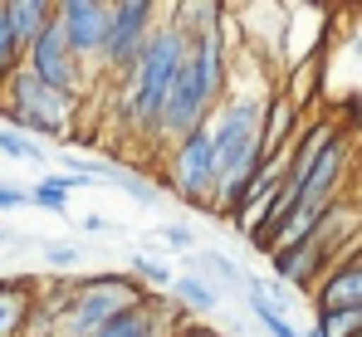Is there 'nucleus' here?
<instances>
[{
  "mask_svg": "<svg viewBox=\"0 0 362 337\" xmlns=\"http://www.w3.org/2000/svg\"><path fill=\"white\" fill-rule=\"evenodd\" d=\"M5 240H10V235H5V230H0V244H5Z\"/></svg>",
  "mask_w": 362,
  "mask_h": 337,
  "instance_id": "28",
  "label": "nucleus"
},
{
  "mask_svg": "<svg viewBox=\"0 0 362 337\" xmlns=\"http://www.w3.org/2000/svg\"><path fill=\"white\" fill-rule=\"evenodd\" d=\"M358 220H362V196H358Z\"/></svg>",
  "mask_w": 362,
  "mask_h": 337,
  "instance_id": "27",
  "label": "nucleus"
},
{
  "mask_svg": "<svg viewBox=\"0 0 362 337\" xmlns=\"http://www.w3.org/2000/svg\"><path fill=\"white\" fill-rule=\"evenodd\" d=\"M250 313H255V318L264 323V333H269V337H303L299 328L289 323V313H284L279 303H269L264 293H255V288H250Z\"/></svg>",
  "mask_w": 362,
  "mask_h": 337,
  "instance_id": "17",
  "label": "nucleus"
},
{
  "mask_svg": "<svg viewBox=\"0 0 362 337\" xmlns=\"http://www.w3.org/2000/svg\"><path fill=\"white\" fill-rule=\"evenodd\" d=\"M127 274H132L137 283L167 288V293H172V283H177V274L167 269V259H152V254H127Z\"/></svg>",
  "mask_w": 362,
  "mask_h": 337,
  "instance_id": "18",
  "label": "nucleus"
},
{
  "mask_svg": "<svg viewBox=\"0 0 362 337\" xmlns=\"http://www.w3.org/2000/svg\"><path fill=\"white\" fill-rule=\"evenodd\" d=\"M191 318L181 313L177 298H142L137 308H127L122 318H113L103 333L93 337H177Z\"/></svg>",
  "mask_w": 362,
  "mask_h": 337,
  "instance_id": "9",
  "label": "nucleus"
},
{
  "mask_svg": "<svg viewBox=\"0 0 362 337\" xmlns=\"http://www.w3.org/2000/svg\"><path fill=\"white\" fill-rule=\"evenodd\" d=\"M157 240H167V244H177V249H191V244H196V235H191L186 225H162Z\"/></svg>",
  "mask_w": 362,
  "mask_h": 337,
  "instance_id": "22",
  "label": "nucleus"
},
{
  "mask_svg": "<svg viewBox=\"0 0 362 337\" xmlns=\"http://www.w3.org/2000/svg\"><path fill=\"white\" fill-rule=\"evenodd\" d=\"M5 10H10V30H15V40L30 49V45L54 25V10H59V5H49V0H5Z\"/></svg>",
  "mask_w": 362,
  "mask_h": 337,
  "instance_id": "12",
  "label": "nucleus"
},
{
  "mask_svg": "<svg viewBox=\"0 0 362 337\" xmlns=\"http://www.w3.org/2000/svg\"><path fill=\"white\" fill-rule=\"evenodd\" d=\"M147 293L132 274H83L74 283L69 313H64V337H93L103 333L113 318H122L127 308H137Z\"/></svg>",
  "mask_w": 362,
  "mask_h": 337,
  "instance_id": "4",
  "label": "nucleus"
},
{
  "mask_svg": "<svg viewBox=\"0 0 362 337\" xmlns=\"http://www.w3.org/2000/svg\"><path fill=\"white\" fill-rule=\"evenodd\" d=\"M40 283L35 279H0V337H25L35 313Z\"/></svg>",
  "mask_w": 362,
  "mask_h": 337,
  "instance_id": "11",
  "label": "nucleus"
},
{
  "mask_svg": "<svg viewBox=\"0 0 362 337\" xmlns=\"http://www.w3.org/2000/svg\"><path fill=\"white\" fill-rule=\"evenodd\" d=\"M25 69V45L15 40V30H10V10H5V0H0V98H5V88H10V78Z\"/></svg>",
  "mask_w": 362,
  "mask_h": 337,
  "instance_id": "15",
  "label": "nucleus"
},
{
  "mask_svg": "<svg viewBox=\"0 0 362 337\" xmlns=\"http://www.w3.org/2000/svg\"><path fill=\"white\" fill-rule=\"evenodd\" d=\"M172 298L181 303V313H196V318H206V313L221 308V288H216L211 279H201V274H177Z\"/></svg>",
  "mask_w": 362,
  "mask_h": 337,
  "instance_id": "13",
  "label": "nucleus"
},
{
  "mask_svg": "<svg viewBox=\"0 0 362 337\" xmlns=\"http://www.w3.org/2000/svg\"><path fill=\"white\" fill-rule=\"evenodd\" d=\"M191 54V35L177 20V10H167L162 30L152 35L142 64L132 69V78L122 83V127L147 142V147H162V117H167V98H172V83H177L181 64Z\"/></svg>",
  "mask_w": 362,
  "mask_h": 337,
  "instance_id": "2",
  "label": "nucleus"
},
{
  "mask_svg": "<svg viewBox=\"0 0 362 337\" xmlns=\"http://www.w3.org/2000/svg\"><path fill=\"white\" fill-rule=\"evenodd\" d=\"M0 157H10V162H45V147L30 142L25 132H15V127L0 122Z\"/></svg>",
  "mask_w": 362,
  "mask_h": 337,
  "instance_id": "19",
  "label": "nucleus"
},
{
  "mask_svg": "<svg viewBox=\"0 0 362 337\" xmlns=\"http://www.w3.org/2000/svg\"><path fill=\"white\" fill-rule=\"evenodd\" d=\"M191 35V54L181 64L167 117H162V147H172L181 137H191L196 127H211L216 108L230 98L235 88V64H230V30H186Z\"/></svg>",
  "mask_w": 362,
  "mask_h": 337,
  "instance_id": "1",
  "label": "nucleus"
},
{
  "mask_svg": "<svg viewBox=\"0 0 362 337\" xmlns=\"http://www.w3.org/2000/svg\"><path fill=\"white\" fill-rule=\"evenodd\" d=\"M59 30L69 35L74 54L88 69H98L108 30H113V5L108 0H59Z\"/></svg>",
  "mask_w": 362,
  "mask_h": 337,
  "instance_id": "8",
  "label": "nucleus"
},
{
  "mask_svg": "<svg viewBox=\"0 0 362 337\" xmlns=\"http://www.w3.org/2000/svg\"><path fill=\"white\" fill-rule=\"evenodd\" d=\"M78 186H88V181H78V176H69V171H49V176L30 191V201H35L40 211H49V215H64V211H69V191H78Z\"/></svg>",
  "mask_w": 362,
  "mask_h": 337,
  "instance_id": "14",
  "label": "nucleus"
},
{
  "mask_svg": "<svg viewBox=\"0 0 362 337\" xmlns=\"http://www.w3.org/2000/svg\"><path fill=\"white\" fill-rule=\"evenodd\" d=\"M113 186H122V191H127L132 201H142V206H152V201H157V191H162V186H142L132 171H122V167H118V176H113Z\"/></svg>",
  "mask_w": 362,
  "mask_h": 337,
  "instance_id": "20",
  "label": "nucleus"
},
{
  "mask_svg": "<svg viewBox=\"0 0 362 337\" xmlns=\"http://www.w3.org/2000/svg\"><path fill=\"white\" fill-rule=\"evenodd\" d=\"M162 191L181 196L186 206L196 211H216V191H221V176H216V142H211V127H196L191 137H181L167 147V171L157 181Z\"/></svg>",
  "mask_w": 362,
  "mask_h": 337,
  "instance_id": "6",
  "label": "nucleus"
},
{
  "mask_svg": "<svg viewBox=\"0 0 362 337\" xmlns=\"http://www.w3.org/2000/svg\"><path fill=\"white\" fill-rule=\"evenodd\" d=\"M20 206H35V201H30V191H20V186H5V181H0V211H20Z\"/></svg>",
  "mask_w": 362,
  "mask_h": 337,
  "instance_id": "23",
  "label": "nucleus"
},
{
  "mask_svg": "<svg viewBox=\"0 0 362 337\" xmlns=\"http://www.w3.org/2000/svg\"><path fill=\"white\" fill-rule=\"evenodd\" d=\"M83 108V98H74V93H59V88H49V83H40L30 69H20L15 78H10V88H5V98H0V112H5V127H15V132H40V137H74V117Z\"/></svg>",
  "mask_w": 362,
  "mask_h": 337,
  "instance_id": "3",
  "label": "nucleus"
},
{
  "mask_svg": "<svg viewBox=\"0 0 362 337\" xmlns=\"http://www.w3.org/2000/svg\"><path fill=\"white\" fill-rule=\"evenodd\" d=\"M177 337H230V333H221V328H211V323H201V318H191L186 328H181Z\"/></svg>",
  "mask_w": 362,
  "mask_h": 337,
  "instance_id": "24",
  "label": "nucleus"
},
{
  "mask_svg": "<svg viewBox=\"0 0 362 337\" xmlns=\"http://www.w3.org/2000/svg\"><path fill=\"white\" fill-rule=\"evenodd\" d=\"M303 337H323V333H318V328H308V333H303Z\"/></svg>",
  "mask_w": 362,
  "mask_h": 337,
  "instance_id": "26",
  "label": "nucleus"
},
{
  "mask_svg": "<svg viewBox=\"0 0 362 337\" xmlns=\"http://www.w3.org/2000/svg\"><path fill=\"white\" fill-rule=\"evenodd\" d=\"M157 20H167V15H162L152 0H113V30H108V45H103V59H98L93 78L122 88V83L132 78V69L142 64L152 35L162 30Z\"/></svg>",
  "mask_w": 362,
  "mask_h": 337,
  "instance_id": "5",
  "label": "nucleus"
},
{
  "mask_svg": "<svg viewBox=\"0 0 362 337\" xmlns=\"http://www.w3.org/2000/svg\"><path fill=\"white\" fill-rule=\"evenodd\" d=\"M353 308H362V240L318 283V313H353Z\"/></svg>",
  "mask_w": 362,
  "mask_h": 337,
  "instance_id": "10",
  "label": "nucleus"
},
{
  "mask_svg": "<svg viewBox=\"0 0 362 337\" xmlns=\"http://www.w3.org/2000/svg\"><path fill=\"white\" fill-rule=\"evenodd\" d=\"M78 230H83V235H108V230H113V220H103V215H83V220H78Z\"/></svg>",
  "mask_w": 362,
  "mask_h": 337,
  "instance_id": "25",
  "label": "nucleus"
},
{
  "mask_svg": "<svg viewBox=\"0 0 362 337\" xmlns=\"http://www.w3.org/2000/svg\"><path fill=\"white\" fill-rule=\"evenodd\" d=\"M196 274L211 283H230V288H240V283H250V274H245L235 259H226L221 249H201L196 254Z\"/></svg>",
  "mask_w": 362,
  "mask_h": 337,
  "instance_id": "16",
  "label": "nucleus"
},
{
  "mask_svg": "<svg viewBox=\"0 0 362 337\" xmlns=\"http://www.w3.org/2000/svg\"><path fill=\"white\" fill-rule=\"evenodd\" d=\"M25 69H30L40 83H49V88H59V93H74V98H83V93L93 88V69L74 54L69 35L59 30V10H54V25L25 49Z\"/></svg>",
  "mask_w": 362,
  "mask_h": 337,
  "instance_id": "7",
  "label": "nucleus"
},
{
  "mask_svg": "<svg viewBox=\"0 0 362 337\" xmlns=\"http://www.w3.org/2000/svg\"><path fill=\"white\" fill-rule=\"evenodd\" d=\"M78 259H83V249H78V244H54V240L45 244V264H49V269H74Z\"/></svg>",
  "mask_w": 362,
  "mask_h": 337,
  "instance_id": "21",
  "label": "nucleus"
}]
</instances>
